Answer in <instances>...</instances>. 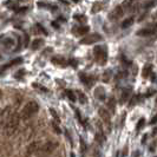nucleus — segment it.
Returning a JSON list of instances; mask_svg holds the SVG:
<instances>
[{
    "label": "nucleus",
    "instance_id": "nucleus-29",
    "mask_svg": "<svg viewBox=\"0 0 157 157\" xmlns=\"http://www.w3.org/2000/svg\"><path fill=\"white\" fill-rule=\"evenodd\" d=\"M137 101H138V96H133V97H132V99L130 101V104H129V106H133V105L137 103Z\"/></svg>",
    "mask_w": 157,
    "mask_h": 157
},
{
    "label": "nucleus",
    "instance_id": "nucleus-28",
    "mask_svg": "<svg viewBox=\"0 0 157 157\" xmlns=\"http://www.w3.org/2000/svg\"><path fill=\"white\" fill-rule=\"evenodd\" d=\"M144 122H145V119H144V118H141V119L138 121V124H137V126H136V130H139V129L144 125Z\"/></svg>",
    "mask_w": 157,
    "mask_h": 157
},
{
    "label": "nucleus",
    "instance_id": "nucleus-6",
    "mask_svg": "<svg viewBox=\"0 0 157 157\" xmlns=\"http://www.w3.org/2000/svg\"><path fill=\"white\" fill-rule=\"evenodd\" d=\"M123 9H124L123 5H119V6L115 7V9L112 10V12L109 14V20L116 21V20H118L119 18H122L123 14H124V10H123Z\"/></svg>",
    "mask_w": 157,
    "mask_h": 157
},
{
    "label": "nucleus",
    "instance_id": "nucleus-37",
    "mask_svg": "<svg viewBox=\"0 0 157 157\" xmlns=\"http://www.w3.org/2000/svg\"><path fill=\"white\" fill-rule=\"evenodd\" d=\"M29 41H30V38H29V36H25V46H27Z\"/></svg>",
    "mask_w": 157,
    "mask_h": 157
},
{
    "label": "nucleus",
    "instance_id": "nucleus-11",
    "mask_svg": "<svg viewBox=\"0 0 157 157\" xmlns=\"http://www.w3.org/2000/svg\"><path fill=\"white\" fill-rule=\"evenodd\" d=\"M51 61H52L53 64H56V65H60V66H66V64H67L66 59H65L64 57H61V56H56V57H52Z\"/></svg>",
    "mask_w": 157,
    "mask_h": 157
},
{
    "label": "nucleus",
    "instance_id": "nucleus-1",
    "mask_svg": "<svg viewBox=\"0 0 157 157\" xmlns=\"http://www.w3.org/2000/svg\"><path fill=\"white\" fill-rule=\"evenodd\" d=\"M38 110H39L38 103L34 102V101H31V102H29V103L23 108V110H21V112H20V118L24 119V121L30 119L31 117H33V116L38 112Z\"/></svg>",
    "mask_w": 157,
    "mask_h": 157
},
{
    "label": "nucleus",
    "instance_id": "nucleus-15",
    "mask_svg": "<svg viewBox=\"0 0 157 157\" xmlns=\"http://www.w3.org/2000/svg\"><path fill=\"white\" fill-rule=\"evenodd\" d=\"M89 26H81V27H77V29H73V32H77L78 34H81V36H84L85 33L89 32Z\"/></svg>",
    "mask_w": 157,
    "mask_h": 157
},
{
    "label": "nucleus",
    "instance_id": "nucleus-27",
    "mask_svg": "<svg viewBox=\"0 0 157 157\" xmlns=\"http://www.w3.org/2000/svg\"><path fill=\"white\" fill-rule=\"evenodd\" d=\"M36 27H37V30H38L39 32H41V33H44V34H47L46 30H44V27H43L40 24H37V25H36Z\"/></svg>",
    "mask_w": 157,
    "mask_h": 157
},
{
    "label": "nucleus",
    "instance_id": "nucleus-16",
    "mask_svg": "<svg viewBox=\"0 0 157 157\" xmlns=\"http://www.w3.org/2000/svg\"><path fill=\"white\" fill-rule=\"evenodd\" d=\"M95 138H96V141H97V143L98 144H104L105 143V141H106V137L102 133V132H97L96 135H95Z\"/></svg>",
    "mask_w": 157,
    "mask_h": 157
},
{
    "label": "nucleus",
    "instance_id": "nucleus-34",
    "mask_svg": "<svg viewBox=\"0 0 157 157\" xmlns=\"http://www.w3.org/2000/svg\"><path fill=\"white\" fill-rule=\"evenodd\" d=\"M53 128H54V130H56V132H57L58 135H60V133H61V131H60V129H59V128H58V125H56L54 123H53Z\"/></svg>",
    "mask_w": 157,
    "mask_h": 157
},
{
    "label": "nucleus",
    "instance_id": "nucleus-33",
    "mask_svg": "<svg viewBox=\"0 0 157 157\" xmlns=\"http://www.w3.org/2000/svg\"><path fill=\"white\" fill-rule=\"evenodd\" d=\"M155 5H157V3H156V1H151V3H145V6H146V7H151V6H155Z\"/></svg>",
    "mask_w": 157,
    "mask_h": 157
},
{
    "label": "nucleus",
    "instance_id": "nucleus-7",
    "mask_svg": "<svg viewBox=\"0 0 157 157\" xmlns=\"http://www.w3.org/2000/svg\"><path fill=\"white\" fill-rule=\"evenodd\" d=\"M99 116H101V118L103 119V122L108 125V128L110 129V112L108 111V110H105V109H103V108H101L99 109Z\"/></svg>",
    "mask_w": 157,
    "mask_h": 157
},
{
    "label": "nucleus",
    "instance_id": "nucleus-36",
    "mask_svg": "<svg viewBox=\"0 0 157 157\" xmlns=\"http://www.w3.org/2000/svg\"><path fill=\"white\" fill-rule=\"evenodd\" d=\"M156 123H157V116H155V117L150 121V124H156Z\"/></svg>",
    "mask_w": 157,
    "mask_h": 157
},
{
    "label": "nucleus",
    "instance_id": "nucleus-32",
    "mask_svg": "<svg viewBox=\"0 0 157 157\" xmlns=\"http://www.w3.org/2000/svg\"><path fill=\"white\" fill-rule=\"evenodd\" d=\"M50 111H51V112H52V116H53V117H54V118H56V119H57V123H59V122H60V119H59V117H58V115H57V113H56V111H54V110H53V109H51V110H50Z\"/></svg>",
    "mask_w": 157,
    "mask_h": 157
},
{
    "label": "nucleus",
    "instance_id": "nucleus-12",
    "mask_svg": "<svg viewBox=\"0 0 157 157\" xmlns=\"http://www.w3.org/2000/svg\"><path fill=\"white\" fill-rule=\"evenodd\" d=\"M1 43H3V46H5L6 49H11V47H12V46H14V44H16L14 39H13V38H11V37L4 38V39L1 40Z\"/></svg>",
    "mask_w": 157,
    "mask_h": 157
},
{
    "label": "nucleus",
    "instance_id": "nucleus-38",
    "mask_svg": "<svg viewBox=\"0 0 157 157\" xmlns=\"http://www.w3.org/2000/svg\"><path fill=\"white\" fill-rule=\"evenodd\" d=\"M52 26H53V27H54V29H59V25H58V24H57V23H54V21H53V23H52Z\"/></svg>",
    "mask_w": 157,
    "mask_h": 157
},
{
    "label": "nucleus",
    "instance_id": "nucleus-22",
    "mask_svg": "<svg viewBox=\"0 0 157 157\" xmlns=\"http://www.w3.org/2000/svg\"><path fill=\"white\" fill-rule=\"evenodd\" d=\"M102 7H103V3H95V4H93V6H92V12H93V13H96V12L101 11V10H102Z\"/></svg>",
    "mask_w": 157,
    "mask_h": 157
},
{
    "label": "nucleus",
    "instance_id": "nucleus-30",
    "mask_svg": "<svg viewBox=\"0 0 157 157\" xmlns=\"http://www.w3.org/2000/svg\"><path fill=\"white\" fill-rule=\"evenodd\" d=\"M108 105L112 109V110H115V99L113 98H111L110 101H109V103H108Z\"/></svg>",
    "mask_w": 157,
    "mask_h": 157
},
{
    "label": "nucleus",
    "instance_id": "nucleus-10",
    "mask_svg": "<svg viewBox=\"0 0 157 157\" xmlns=\"http://www.w3.org/2000/svg\"><path fill=\"white\" fill-rule=\"evenodd\" d=\"M39 144H40V142H32L29 146H27V149H26V155L27 156H30V155H36V152H37V150H38V148H39Z\"/></svg>",
    "mask_w": 157,
    "mask_h": 157
},
{
    "label": "nucleus",
    "instance_id": "nucleus-41",
    "mask_svg": "<svg viewBox=\"0 0 157 157\" xmlns=\"http://www.w3.org/2000/svg\"><path fill=\"white\" fill-rule=\"evenodd\" d=\"M71 157H76V156H74V153H73V152H71Z\"/></svg>",
    "mask_w": 157,
    "mask_h": 157
},
{
    "label": "nucleus",
    "instance_id": "nucleus-9",
    "mask_svg": "<svg viewBox=\"0 0 157 157\" xmlns=\"http://www.w3.org/2000/svg\"><path fill=\"white\" fill-rule=\"evenodd\" d=\"M156 33V29L153 27H146V29H143V30H139L137 31V36H141V37H148V36H152Z\"/></svg>",
    "mask_w": 157,
    "mask_h": 157
},
{
    "label": "nucleus",
    "instance_id": "nucleus-2",
    "mask_svg": "<svg viewBox=\"0 0 157 157\" xmlns=\"http://www.w3.org/2000/svg\"><path fill=\"white\" fill-rule=\"evenodd\" d=\"M20 115H18V113H14L12 117H11V119L4 125V133L6 135V136H12L14 132H16V130L18 129V125H19V122H20Z\"/></svg>",
    "mask_w": 157,
    "mask_h": 157
},
{
    "label": "nucleus",
    "instance_id": "nucleus-24",
    "mask_svg": "<svg viewBox=\"0 0 157 157\" xmlns=\"http://www.w3.org/2000/svg\"><path fill=\"white\" fill-rule=\"evenodd\" d=\"M74 19L78 20V21H81V23H85L86 21V17L83 16V14H76L74 16Z\"/></svg>",
    "mask_w": 157,
    "mask_h": 157
},
{
    "label": "nucleus",
    "instance_id": "nucleus-35",
    "mask_svg": "<svg viewBox=\"0 0 157 157\" xmlns=\"http://www.w3.org/2000/svg\"><path fill=\"white\" fill-rule=\"evenodd\" d=\"M27 11V7H20V10H17L18 13H23V12H26Z\"/></svg>",
    "mask_w": 157,
    "mask_h": 157
},
{
    "label": "nucleus",
    "instance_id": "nucleus-13",
    "mask_svg": "<svg viewBox=\"0 0 157 157\" xmlns=\"http://www.w3.org/2000/svg\"><path fill=\"white\" fill-rule=\"evenodd\" d=\"M95 96H96L99 101H104V99H105V91H104V89H103L102 86L96 88V90H95Z\"/></svg>",
    "mask_w": 157,
    "mask_h": 157
},
{
    "label": "nucleus",
    "instance_id": "nucleus-17",
    "mask_svg": "<svg viewBox=\"0 0 157 157\" xmlns=\"http://www.w3.org/2000/svg\"><path fill=\"white\" fill-rule=\"evenodd\" d=\"M82 82H84L85 84H88V86H91V82H92V78L91 77H88L85 73H81L79 74Z\"/></svg>",
    "mask_w": 157,
    "mask_h": 157
},
{
    "label": "nucleus",
    "instance_id": "nucleus-19",
    "mask_svg": "<svg viewBox=\"0 0 157 157\" xmlns=\"http://www.w3.org/2000/svg\"><path fill=\"white\" fill-rule=\"evenodd\" d=\"M23 61V59L21 58H16V59H13L12 61H10V63H7L5 66H3V70H5V69H7V67H11V66H13V65H17V64H20Z\"/></svg>",
    "mask_w": 157,
    "mask_h": 157
},
{
    "label": "nucleus",
    "instance_id": "nucleus-14",
    "mask_svg": "<svg viewBox=\"0 0 157 157\" xmlns=\"http://www.w3.org/2000/svg\"><path fill=\"white\" fill-rule=\"evenodd\" d=\"M43 45H44V40H43L41 38H37V39H34V40L32 41L31 47H32V50H38V49H40Z\"/></svg>",
    "mask_w": 157,
    "mask_h": 157
},
{
    "label": "nucleus",
    "instance_id": "nucleus-31",
    "mask_svg": "<svg viewBox=\"0 0 157 157\" xmlns=\"http://www.w3.org/2000/svg\"><path fill=\"white\" fill-rule=\"evenodd\" d=\"M69 63L71 64V66H72V67H77V64H78V61H77L76 59H70V60H69Z\"/></svg>",
    "mask_w": 157,
    "mask_h": 157
},
{
    "label": "nucleus",
    "instance_id": "nucleus-18",
    "mask_svg": "<svg viewBox=\"0 0 157 157\" xmlns=\"http://www.w3.org/2000/svg\"><path fill=\"white\" fill-rule=\"evenodd\" d=\"M133 21H135V20H133L132 17H130V18L123 20V21H122V29H128V27H130V26L133 24Z\"/></svg>",
    "mask_w": 157,
    "mask_h": 157
},
{
    "label": "nucleus",
    "instance_id": "nucleus-8",
    "mask_svg": "<svg viewBox=\"0 0 157 157\" xmlns=\"http://www.w3.org/2000/svg\"><path fill=\"white\" fill-rule=\"evenodd\" d=\"M10 111H11V109L7 106V108H5L4 110H3V112H1V124H3V126L11 119V117L13 116V115H11L10 113Z\"/></svg>",
    "mask_w": 157,
    "mask_h": 157
},
{
    "label": "nucleus",
    "instance_id": "nucleus-26",
    "mask_svg": "<svg viewBox=\"0 0 157 157\" xmlns=\"http://www.w3.org/2000/svg\"><path fill=\"white\" fill-rule=\"evenodd\" d=\"M110 73H111V71H110V70H106V71H105V73H104V76H103V81H104L105 83H106V82H109Z\"/></svg>",
    "mask_w": 157,
    "mask_h": 157
},
{
    "label": "nucleus",
    "instance_id": "nucleus-25",
    "mask_svg": "<svg viewBox=\"0 0 157 157\" xmlns=\"http://www.w3.org/2000/svg\"><path fill=\"white\" fill-rule=\"evenodd\" d=\"M66 96L70 98L71 102H74V101H76V96H74L73 91H71V90H66Z\"/></svg>",
    "mask_w": 157,
    "mask_h": 157
},
{
    "label": "nucleus",
    "instance_id": "nucleus-3",
    "mask_svg": "<svg viewBox=\"0 0 157 157\" xmlns=\"http://www.w3.org/2000/svg\"><path fill=\"white\" fill-rule=\"evenodd\" d=\"M58 148V143L54 141H47L45 143H40L36 155H50Z\"/></svg>",
    "mask_w": 157,
    "mask_h": 157
},
{
    "label": "nucleus",
    "instance_id": "nucleus-20",
    "mask_svg": "<svg viewBox=\"0 0 157 157\" xmlns=\"http://www.w3.org/2000/svg\"><path fill=\"white\" fill-rule=\"evenodd\" d=\"M129 97H130V90H124L121 95V104L125 103L129 99Z\"/></svg>",
    "mask_w": 157,
    "mask_h": 157
},
{
    "label": "nucleus",
    "instance_id": "nucleus-4",
    "mask_svg": "<svg viewBox=\"0 0 157 157\" xmlns=\"http://www.w3.org/2000/svg\"><path fill=\"white\" fill-rule=\"evenodd\" d=\"M93 53H95L96 60L101 65L106 63V60H108V52H106V49L104 46H95L93 47Z\"/></svg>",
    "mask_w": 157,
    "mask_h": 157
},
{
    "label": "nucleus",
    "instance_id": "nucleus-23",
    "mask_svg": "<svg viewBox=\"0 0 157 157\" xmlns=\"http://www.w3.org/2000/svg\"><path fill=\"white\" fill-rule=\"evenodd\" d=\"M77 93H78V96H79V101H81V103H82V104H85V103L88 102L86 96H85L82 91H77Z\"/></svg>",
    "mask_w": 157,
    "mask_h": 157
},
{
    "label": "nucleus",
    "instance_id": "nucleus-5",
    "mask_svg": "<svg viewBox=\"0 0 157 157\" xmlns=\"http://www.w3.org/2000/svg\"><path fill=\"white\" fill-rule=\"evenodd\" d=\"M103 38L101 34L98 33H93V34H90V36H86L84 37L83 39H81V44H86V45H90V44H95V43H98L101 41Z\"/></svg>",
    "mask_w": 157,
    "mask_h": 157
},
{
    "label": "nucleus",
    "instance_id": "nucleus-40",
    "mask_svg": "<svg viewBox=\"0 0 157 157\" xmlns=\"http://www.w3.org/2000/svg\"><path fill=\"white\" fill-rule=\"evenodd\" d=\"M146 137H148V136H146V135H144V137H143V141H142L143 143H145V141H146Z\"/></svg>",
    "mask_w": 157,
    "mask_h": 157
},
{
    "label": "nucleus",
    "instance_id": "nucleus-21",
    "mask_svg": "<svg viewBox=\"0 0 157 157\" xmlns=\"http://www.w3.org/2000/svg\"><path fill=\"white\" fill-rule=\"evenodd\" d=\"M151 70H152V65H151V64H146V65L144 66V69H143V77H144V78L149 77Z\"/></svg>",
    "mask_w": 157,
    "mask_h": 157
},
{
    "label": "nucleus",
    "instance_id": "nucleus-39",
    "mask_svg": "<svg viewBox=\"0 0 157 157\" xmlns=\"http://www.w3.org/2000/svg\"><path fill=\"white\" fill-rule=\"evenodd\" d=\"M157 133V128H155L153 130H152V135H156Z\"/></svg>",
    "mask_w": 157,
    "mask_h": 157
}]
</instances>
